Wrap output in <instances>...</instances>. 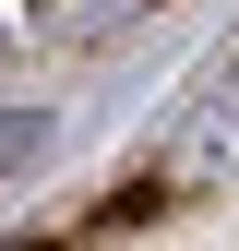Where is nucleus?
<instances>
[{"instance_id":"f257e3e1","label":"nucleus","mask_w":239,"mask_h":251,"mask_svg":"<svg viewBox=\"0 0 239 251\" xmlns=\"http://www.w3.org/2000/svg\"><path fill=\"white\" fill-rule=\"evenodd\" d=\"M215 168H239V72L191 108V132H179V179H215Z\"/></svg>"},{"instance_id":"f03ea898","label":"nucleus","mask_w":239,"mask_h":251,"mask_svg":"<svg viewBox=\"0 0 239 251\" xmlns=\"http://www.w3.org/2000/svg\"><path fill=\"white\" fill-rule=\"evenodd\" d=\"M132 12H156V0H48V36H108V24H132Z\"/></svg>"},{"instance_id":"7ed1b4c3","label":"nucleus","mask_w":239,"mask_h":251,"mask_svg":"<svg viewBox=\"0 0 239 251\" xmlns=\"http://www.w3.org/2000/svg\"><path fill=\"white\" fill-rule=\"evenodd\" d=\"M36 144H48V120H36V108H12V120H0V168H12V155H36Z\"/></svg>"}]
</instances>
